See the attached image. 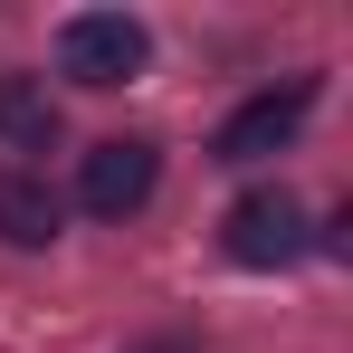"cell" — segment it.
<instances>
[{
  "label": "cell",
  "mask_w": 353,
  "mask_h": 353,
  "mask_svg": "<svg viewBox=\"0 0 353 353\" xmlns=\"http://www.w3.org/2000/svg\"><path fill=\"white\" fill-rule=\"evenodd\" d=\"M153 181H163V153H153L143 134H105V143L77 153V201H86L96 220H134V210L153 201Z\"/></svg>",
  "instance_id": "2"
},
{
  "label": "cell",
  "mask_w": 353,
  "mask_h": 353,
  "mask_svg": "<svg viewBox=\"0 0 353 353\" xmlns=\"http://www.w3.org/2000/svg\"><path fill=\"white\" fill-rule=\"evenodd\" d=\"M305 115H315V77H296V86H268V96H248V105H239V115L220 124V143H210V153L248 172V163H268V153H287V143H296V124H305Z\"/></svg>",
  "instance_id": "4"
},
{
  "label": "cell",
  "mask_w": 353,
  "mask_h": 353,
  "mask_svg": "<svg viewBox=\"0 0 353 353\" xmlns=\"http://www.w3.org/2000/svg\"><path fill=\"white\" fill-rule=\"evenodd\" d=\"M0 143L10 153H48L58 143V96L39 77H19V67H0Z\"/></svg>",
  "instance_id": "5"
},
{
  "label": "cell",
  "mask_w": 353,
  "mask_h": 353,
  "mask_svg": "<svg viewBox=\"0 0 353 353\" xmlns=\"http://www.w3.org/2000/svg\"><path fill=\"white\" fill-rule=\"evenodd\" d=\"M220 248H230L239 268H287V258H305V210H296V191H277V181L239 191L230 220H220Z\"/></svg>",
  "instance_id": "3"
},
{
  "label": "cell",
  "mask_w": 353,
  "mask_h": 353,
  "mask_svg": "<svg viewBox=\"0 0 353 353\" xmlns=\"http://www.w3.org/2000/svg\"><path fill=\"white\" fill-rule=\"evenodd\" d=\"M143 58H153V29L134 10H77L58 29V67L77 86H124V77H143Z\"/></svg>",
  "instance_id": "1"
},
{
  "label": "cell",
  "mask_w": 353,
  "mask_h": 353,
  "mask_svg": "<svg viewBox=\"0 0 353 353\" xmlns=\"http://www.w3.org/2000/svg\"><path fill=\"white\" fill-rule=\"evenodd\" d=\"M0 239L10 248H48L58 239V191L39 172H19V163H0Z\"/></svg>",
  "instance_id": "6"
}]
</instances>
